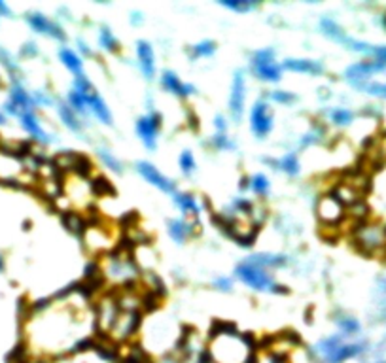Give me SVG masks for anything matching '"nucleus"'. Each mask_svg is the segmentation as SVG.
<instances>
[{"instance_id":"6e6552de","label":"nucleus","mask_w":386,"mask_h":363,"mask_svg":"<svg viewBox=\"0 0 386 363\" xmlns=\"http://www.w3.org/2000/svg\"><path fill=\"white\" fill-rule=\"evenodd\" d=\"M244 99H246V86H244V76L242 72H237L233 78V87H231V97H229V110L233 119L239 121L242 112H244Z\"/></svg>"},{"instance_id":"39448f33","label":"nucleus","mask_w":386,"mask_h":363,"mask_svg":"<svg viewBox=\"0 0 386 363\" xmlns=\"http://www.w3.org/2000/svg\"><path fill=\"white\" fill-rule=\"evenodd\" d=\"M161 127V116L159 114H148L136 121V132H139L142 144L146 146L148 150H155L157 146V131Z\"/></svg>"},{"instance_id":"f704fd0d","label":"nucleus","mask_w":386,"mask_h":363,"mask_svg":"<svg viewBox=\"0 0 386 363\" xmlns=\"http://www.w3.org/2000/svg\"><path fill=\"white\" fill-rule=\"evenodd\" d=\"M93 189L95 193H99V195H104V193H112V185L108 184V180L106 178H97L93 182Z\"/></svg>"},{"instance_id":"aec40b11","label":"nucleus","mask_w":386,"mask_h":363,"mask_svg":"<svg viewBox=\"0 0 386 363\" xmlns=\"http://www.w3.org/2000/svg\"><path fill=\"white\" fill-rule=\"evenodd\" d=\"M57 112H59L61 119L65 121V125L68 127V129H72V131H80L81 129V123L78 121V118H76V114H74V110L70 108L68 104H59L57 106Z\"/></svg>"},{"instance_id":"412c9836","label":"nucleus","mask_w":386,"mask_h":363,"mask_svg":"<svg viewBox=\"0 0 386 363\" xmlns=\"http://www.w3.org/2000/svg\"><path fill=\"white\" fill-rule=\"evenodd\" d=\"M277 166H279L280 171L286 172V174H290V176H295L299 172V161H297V157L293 153H288L284 157H280L277 161Z\"/></svg>"},{"instance_id":"7c9ffc66","label":"nucleus","mask_w":386,"mask_h":363,"mask_svg":"<svg viewBox=\"0 0 386 363\" xmlns=\"http://www.w3.org/2000/svg\"><path fill=\"white\" fill-rule=\"evenodd\" d=\"M65 221H67L68 229H70V231H74V233H81L87 227L86 221H84V219H81L78 214H74V212H70V214H67V216H65Z\"/></svg>"},{"instance_id":"72a5a7b5","label":"nucleus","mask_w":386,"mask_h":363,"mask_svg":"<svg viewBox=\"0 0 386 363\" xmlns=\"http://www.w3.org/2000/svg\"><path fill=\"white\" fill-rule=\"evenodd\" d=\"M214 146H216L218 150H233L235 148V144L227 138L226 132H218V134L214 136Z\"/></svg>"},{"instance_id":"c85d7f7f","label":"nucleus","mask_w":386,"mask_h":363,"mask_svg":"<svg viewBox=\"0 0 386 363\" xmlns=\"http://www.w3.org/2000/svg\"><path fill=\"white\" fill-rule=\"evenodd\" d=\"M214 51H216V44L210 42V40H205L197 46H193V55L195 57H210V55H214Z\"/></svg>"},{"instance_id":"20e7f679","label":"nucleus","mask_w":386,"mask_h":363,"mask_svg":"<svg viewBox=\"0 0 386 363\" xmlns=\"http://www.w3.org/2000/svg\"><path fill=\"white\" fill-rule=\"evenodd\" d=\"M250 127L252 132L258 138H265L269 132L273 131V114L269 110V106L260 100L252 106V112H250Z\"/></svg>"},{"instance_id":"f8f14e48","label":"nucleus","mask_w":386,"mask_h":363,"mask_svg":"<svg viewBox=\"0 0 386 363\" xmlns=\"http://www.w3.org/2000/svg\"><path fill=\"white\" fill-rule=\"evenodd\" d=\"M161 83L165 87L167 91L174 93V95H178V97H187V95H191L195 93V87L189 86V83H184L182 79L176 76L174 72H163V78H161Z\"/></svg>"},{"instance_id":"cd10ccee","label":"nucleus","mask_w":386,"mask_h":363,"mask_svg":"<svg viewBox=\"0 0 386 363\" xmlns=\"http://www.w3.org/2000/svg\"><path fill=\"white\" fill-rule=\"evenodd\" d=\"M220 4L229 8V10H233V12H250V10L256 8V4L246 2V0H222Z\"/></svg>"},{"instance_id":"6ab92c4d","label":"nucleus","mask_w":386,"mask_h":363,"mask_svg":"<svg viewBox=\"0 0 386 363\" xmlns=\"http://www.w3.org/2000/svg\"><path fill=\"white\" fill-rule=\"evenodd\" d=\"M248 263L256 265V267H282L286 265V258L284 256H273V254H258V256H252V259Z\"/></svg>"},{"instance_id":"58836bf2","label":"nucleus","mask_w":386,"mask_h":363,"mask_svg":"<svg viewBox=\"0 0 386 363\" xmlns=\"http://www.w3.org/2000/svg\"><path fill=\"white\" fill-rule=\"evenodd\" d=\"M216 127H218V131H220V132H226V119H224V118H222V116H218V118H216Z\"/></svg>"},{"instance_id":"f257e3e1","label":"nucleus","mask_w":386,"mask_h":363,"mask_svg":"<svg viewBox=\"0 0 386 363\" xmlns=\"http://www.w3.org/2000/svg\"><path fill=\"white\" fill-rule=\"evenodd\" d=\"M364 350H366L364 343H345L343 335H333V337L322 339L314 346L313 352L324 363H343L350 357L360 356Z\"/></svg>"},{"instance_id":"9b49d317","label":"nucleus","mask_w":386,"mask_h":363,"mask_svg":"<svg viewBox=\"0 0 386 363\" xmlns=\"http://www.w3.org/2000/svg\"><path fill=\"white\" fill-rule=\"evenodd\" d=\"M136 53H139V63L144 76L148 79H152L153 74H155V57H153L152 46L148 42H144V40H140L139 44H136Z\"/></svg>"},{"instance_id":"4be33fe9","label":"nucleus","mask_w":386,"mask_h":363,"mask_svg":"<svg viewBox=\"0 0 386 363\" xmlns=\"http://www.w3.org/2000/svg\"><path fill=\"white\" fill-rule=\"evenodd\" d=\"M322 31H324V33H326L329 38L337 40V42H341V44H345L346 38H348V36L345 34V31H343L339 25H335L332 19H324V21H322Z\"/></svg>"},{"instance_id":"393cba45","label":"nucleus","mask_w":386,"mask_h":363,"mask_svg":"<svg viewBox=\"0 0 386 363\" xmlns=\"http://www.w3.org/2000/svg\"><path fill=\"white\" fill-rule=\"evenodd\" d=\"M100 46L108 49V51H118V47H120V42L116 40V36L112 34V31H108V29H102L100 31Z\"/></svg>"},{"instance_id":"7ed1b4c3","label":"nucleus","mask_w":386,"mask_h":363,"mask_svg":"<svg viewBox=\"0 0 386 363\" xmlns=\"http://www.w3.org/2000/svg\"><path fill=\"white\" fill-rule=\"evenodd\" d=\"M252 70L263 81H279L282 76V66L277 65L273 49H260L254 53Z\"/></svg>"},{"instance_id":"a211bd4d","label":"nucleus","mask_w":386,"mask_h":363,"mask_svg":"<svg viewBox=\"0 0 386 363\" xmlns=\"http://www.w3.org/2000/svg\"><path fill=\"white\" fill-rule=\"evenodd\" d=\"M191 233H193V225L187 224L186 219H171V221H169V235H171L176 242H184Z\"/></svg>"},{"instance_id":"ddd939ff","label":"nucleus","mask_w":386,"mask_h":363,"mask_svg":"<svg viewBox=\"0 0 386 363\" xmlns=\"http://www.w3.org/2000/svg\"><path fill=\"white\" fill-rule=\"evenodd\" d=\"M282 68H288L292 72H301V74H313V76H318V74L324 72V66L320 65L318 61H311V59H286Z\"/></svg>"},{"instance_id":"4c0bfd02","label":"nucleus","mask_w":386,"mask_h":363,"mask_svg":"<svg viewBox=\"0 0 386 363\" xmlns=\"http://www.w3.org/2000/svg\"><path fill=\"white\" fill-rule=\"evenodd\" d=\"M216 288L229 291V290H231V282H229L227 278H218V280H216Z\"/></svg>"},{"instance_id":"2eb2a0df","label":"nucleus","mask_w":386,"mask_h":363,"mask_svg":"<svg viewBox=\"0 0 386 363\" xmlns=\"http://www.w3.org/2000/svg\"><path fill=\"white\" fill-rule=\"evenodd\" d=\"M87 108H89V112H93L102 123L112 125V114H110L106 102L102 100V97H100L99 93H95V95H91V97L87 99Z\"/></svg>"},{"instance_id":"4468645a","label":"nucleus","mask_w":386,"mask_h":363,"mask_svg":"<svg viewBox=\"0 0 386 363\" xmlns=\"http://www.w3.org/2000/svg\"><path fill=\"white\" fill-rule=\"evenodd\" d=\"M29 21H31V25H33L34 29L38 31V33L49 34V36H53V38H59V40L65 38V33H63V31H61V29L55 25V23H51V21L47 19L46 15L34 13V15H31V17H29Z\"/></svg>"},{"instance_id":"423d86ee","label":"nucleus","mask_w":386,"mask_h":363,"mask_svg":"<svg viewBox=\"0 0 386 363\" xmlns=\"http://www.w3.org/2000/svg\"><path fill=\"white\" fill-rule=\"evenodd\" d=\"M316 212H318V218L326 225H335L345 218V205L335 195H326L318 201Z\"/></svg>"},{"instance_id":"c9c22d12","label":"nucleus","mask_w":386,"mask_h":363,"mask_svg":"<svg viewBox=\"0 0 386 363\" xmlns=\"http://www.w3.org/2000/svg\"><path fill=\"white\" fill-rule=\"evenodd\" d=\"M271 97H273V100L282 102V104H292V102H295V95H292V93H288V91H274Z\"/></svg>"},{"instance_id":"a878e982","label":"nucleus","mask_w":386,"mask_h":363,"mask_svg":"<svg viewBox=\"0 0 386 363\" xmlns=\"http://www.w3.org/2000/svg\"><path fill=\"white\" fill-rule=\"evenodd\" d=\"M352 112L350 110H345V108H337V110H333L332 112V121L335 125H350L352 123Z\"/></svg>"},{"instance_id":"dca6fc26","label":"nucleus","mask_w":386,"mask_h":363,"mask_svg":"<svg viewBox=\"0 0 386 363\" xmlns=\"http://www.w3.org/2000/svg\"><path fill=\"white\" fill-rule=\"evenodd\" d=\"M174 203L178 205L180 210L184 212V216H189V218H197L199 216L201 212L199 203L189 193H174Z\"/></svg>"},{"instance_id":"f3484780","label":"nucleus","mask_w":386,"mask_h":363,"mask_svg":"<svg viewBox=\"0 0 386 363\" xmlns=\"http://www.w3.org/2000/svg\"><path fill=\"white\" fill-rule=\"evenodd\" d=\"M59 57L61 61H63V65L67 66L72 74H76V78H78V76H84V63H81V59L78 57V53L65 47V49L59 51Z\"/></svg>"},{"instance_id":"e433bc0d","label":"nucleus","mask_w":386,"mask_h":363,"mask_svg":"<svg viewBox=\"0 0 386 363\" xmlns=\"http://www.w3.org/2000/svg\"><path fill=\"white\" fill-rule=\"evenodd\" d=\"M371 55H375V57L379 59V63H382V65H384V63H386V46H382V47H371Z\"/></svg>"},{"instance_id":"0eeeda50","label":"nucleus","mask_w":386,"mask_h":363,"mask_svg":"<svg viewBox=\"0 0 386 363\" xmlns=\"http://www.w3.org/2000/svg\"><path fill=\"white\" fill-rule=\"evenodd\" d=\"M356 240L366 252H373L386 242V231L377 224H364L358 229Z\"/></svg>"},{"instance_id":"1a4fd4ad","label":"nucleus","mask_w":386,"mask_h":363,"mask_svg":"<svg viewBox=\"0 0 386 363\" xmlns=\"http://www.w3.org/2000/svg\"><path fill=\"white\" fill-rule=\"evenodd\" d=\"M136 171L140 172V176L146 180V182H150L152 185H155L157 189H161V191H165V193H173L174 191V184L171 182V180L167 178V176H163L155 166L152 165V163H146V161H140L139 165H136Z\"/></svg>"},{"instance_id":"b1692460","label":"nucleus","mask_w":386,"mask_h":363,"mask_svg":"<svg viewBox=\"0 0 386 363\" xmlns=\"http://www.w3.org/2000/svg\"><path fill=\"white\" fill-rule=\"evenodd\" d=\"M23 125H25V129H27L31 134H34L36 138H40V140H44V142H47L46 132L42 131V127L38 125V121H36L31 114H25V116H23Z\"/></svg>"},{"instance_id":"c756f323","label":"nucleus","mask_w":386,"mask_h":363,"mask_svg":"<svg viewBox=\"0 0 386 363\" xmlns=\"http://www.w3.org/2000/svg\"><path fill=\"white\" fill-rule=\"evenodd\" d=\"M250 187H252L254 193L258 195H265L269 191V180L263 176V174H256L252 180H250Z\"/></svg>"},{"instance_id":"473e14b6","label":"nucleus","mask_w":386,"mask_h":363,"mask_svg":"<svg viewBox=\"0 0 386 363\" xmlns=\"http://www.w3.org/2000/svg\"><path fill=\"white\" fill-rule=\"evenodd\" d=\"M180 169L186 174H191L195 171V159H193V155L189 152H184L180 155Z\"/></svg>"},{"instance_id":"2f4dec72","label":"nucleus","mask_w":386,"mask_h":363,"mask_svg":"<svg viewBox=\"0 0 386 363\" xmlns=\"http://www.w3.org/2000/svg\"><path fill=\"white\" fill-rule=\"evenodd\" d=\"M99 157L102 159V163L106 166H110L112 171H118V172H121V163L118 161V159L114 157L112 153L110 152H106V150H100L99 152Z\"/></svg>"},{"instance_id":"bb28decb","label":"nucleus","mask_w":386,"mask_h":363,"mask_svg":"<svg viewBox=\"0 0 386 363\" xmlns=\"http://www.w3.org/2000/svg\"><path fill=\"white\" fill-rule=\"evenodd\" d=\"M337 324H339L341 331H343V335H354V333H358L360 331V324L350 316H343L337 320Z\"/></svg>"},{"instance_id":"5701e85b","label":"nucleus","mask_w":386,"mask_h":363,"mask_svg":"<svg viewBox=\"0 0 386 363\" xmlns=\"http://www.w3.org/2000/svg\"><path fill=\"white\" fill-rule=\"evenodd\" d=\"M68 106L72 108L74 112L84 114V116H86V114L89 112V108H87L86 99H84V97H81V95H80L78 91H76V89L68 93Z\"/></svg>"},{"instance_id":"f03ea898","label":"nucleus","mask_w":386,"mask_h":363,"mask_svg":"<svg viewBox=\"0 0 386 363\" xmlns=\"http://www.w3.org/2000/svg\"><path fill=\"white\" fill-rule=\"evenodd\" d=\"M237 276L244 282L246 286H250L252 290L258 291H279L282 293V286H279L274 282V278L261 267H256L252 263H240L237 267Z\"/></svg>"},{"instance_id":"9d476101","label":"nucleus","mask_w":386,"mask_h":363,"mask_svg":"<svg viewBox=\"0 0 386 363\" xmlns=\"http://www.w3.org/2000/svg\"><path fill=\"white\" fill-rule=\"evenodd\" d=\"M382 68H384L382 63H358V65H352L346 70V79L352 81L356 87H362L364 81H366L373 72H379Z\"/></svg>"}]
</instances>
